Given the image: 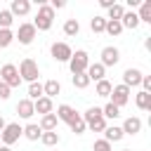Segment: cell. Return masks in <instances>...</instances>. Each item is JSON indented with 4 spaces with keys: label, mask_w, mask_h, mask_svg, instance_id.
<instances>
[{
    "label": "cell",
    "mask_w": 151,
    "mask_h": 151,
    "mask_svg": "<svg viewBox=\"0 0 151 151\" xmlns=\"http://www.w3.org/2000/svg\"><path fill=\"white\" fill-rule=\"evenodd\" d=\"M83 120H85V125H87V130H92V132H104L106 130V118L101 116V106H90L85 113H83Z\"/></svg>",
    "instance_id": "6da1fadb"
},
{
    "label": "cell",
    "mask_w": 151,
    "mask_h": 151,
    "mask_svg": "<svg viewBox=\"0 0 151 151\" xmlns=\"http://www.w3.org/2000/svg\"><path fill=\"white\" fill-rule=\"evenodd\" d=\"M31 24L35 26V31H50L52 24H54V9H52L47 2L38 5V14H35V19H33Z\"/></svg>",
    "instance_id": "7a4b0ae2"
},
{
    "label": "cell",
    "mask_w": 151,
    "mask_h": 151,
    "mask_svg": "<svg viewBox=\"0 0 151 151\" xmlns=\"http://www.w3.org/2000/svg\"><path fill=\"white\" fill-rule=\"evenodd\" d=\"M17 71H19V78L26 80V83H35L38 76H40V66H38V61L31 59V57L21 59V64L17 66Z\"/></svg>",
    "instance_id": "3957f363"
},
{
    "label": "cell",
    "mask_w": 151,
    "mask_h": 151,
    "mask_svg": "<svg viewBox=\"0 0 151 151\" xmlns=\"http://www.w3.org/2000/svg\"><path fill=\"white\" fill-rule=\"evenodd\" d=\"M87 66H90V54H87L85 50H76V52L71 54V59H68L71 76H73V73H85Z\"/></svg>",
    "instance_id": "277c9868"
},
{
    "label": "cell",
    "mask_w": 151,
    "mask_h": 151,
    "mask_svg": "<svg viewBox=\"0 0 151 151\" xmlns=\"http://www.w3.org/2000/svg\"><path fill=\"white\" fill-rule=\"evenodd\" d=\"M21 125L19 123H7L5 125V130L0 132V142H2V146H12V144H17L19 139H21Z\"/></svg>",
    "instance_id": "5b68a950"
},
{
    "label": "cell",
    "mask_w": 151,
    "mask_h": 151,
    "mask_svg": "<svg viewBox=\"0 0 151 151\" xmlns=\"http://www.w3.org/2000/svg\"><path fill=\"white\" fill-rule=\"evenodd\" d=\"M35 35H38L35 26L31 21H24V24H19V31L14 33V40H19V45H31L35 40Z\"/></svg>",
    "instance_id": "8992f818"
},
{
    "label": "cell",
    "mask_w": 151,
    "mask_h": 151,
    "mask_svg": "<svg viewBox=\"0 0 151 151\" xmlns=\"http://www.w3.org/2000/svg\"><path fill=\"white\" fill-rule=\"evenodd\" d=\"M50 54H52L54 61H59V64H68L73 50H71L68 42H52V45H50Z\"/></svg>",
    "instance_id": "52a82bcc"
},
{
    "label": "cell",
    "mask_w": 151,
    "mask_h": 151,
    "mask_svg": "<svg viewBox=\"0 0 151 151\" xmlns=\"http://www.w3.org/2000/svg\"><path fill=\"white\" fill-rule=\"evenodd\" d=\"M0 80L12 90V87H19L21 85V78H19V71H17V66L14 64H5L2 68H0Z\"/></svg>",
    "instance_id": "ba28073f"
},
{
    "label": "cell",
    "mask_w": 151,
    "mask_h": 151,
    "mask_svg": "<svg viewBox=\"0 0 151 151\" xmlns=\"http://www.w3.org/2000/svg\"><path fill=\"white\" fill-rule=\"evenodd\" d=\"M130 87H125L123 83L120 85H113V90H111V97H109V101L113 104V106H118V109H123L127 101H130Z\"/></svg>",
    "instance_id": "9c48e42d"
},
{
    "label": "cell",
    "mask_w": 151,
    "mask_h": 151,
    "mask_svg": "<svg viewBox=\"0 0 151 151\" xmlns=\"http://www.w3.org/2000/svg\"><path fill=\"white\" fill-rule=\"evenodd\" d=\"M101 59H99V64L104 66V68H109V66H116L118 61H120V50L118 47H113V45H106L104 50H101V54H99Z\"/></svg>",
    "instance_id": "30bf717a"
},
{
    "label": "cell",
    "mask_w": 151,
    "mask_h": 151,
    "mask_svg": "<svg viewBox=\"0 0 151 151\" xmlns=\"http://www.w3.org/2000/svg\"><path fill=\"white\" fill-rule=\"evenodd\" d=\"M142 76H144V73H142L139 68H132V66H130V68L123 71V85L132 90V87H137V85L142 83Z\"/></svg>",
    "instance_id": "8fae6325"
},
{
    "label": "cell",
    "mask_w": 151,
    "mask_h": 151,
    "mask_svg": "<svg viewBox=\"0 0 151 151\" xmlns=\"http://www.w3.org/2000/svg\"><path fill=\"white\" fill-rule=\"evenodd\" d=\"M17 116L19 118H24V120H31L33 116H35V109H33V101L31 99H19L17 101Z\"/></svg>",
    "instance_id": "7c38bea8"
},
{
    "label": "cell",
    "mask_w": 151,
    "mask_h": 151,
    "mask_svg": "<svg viewBox=\"0 0 151 151\" xmlns=\"http://www.w3.org/2000/svg\"><path fill=\"white\" fill-rule=\"evenodd\" d=\"M54 116H57V120H61V123H71V120L78 118L80 113H78L73 106H68V104H59L57 111H54Z\"/></svg>",
    "instance_id": "4fadbf2b"
},
{
    "label": "cell",
    "mask_w": 151,
    "mask_h": 151,
    "mask_svg": "<svg viewBox=\"0 0 151 151\" xmlns=\"http://www.w3.org/2000/svg\"><path fill=\"white\" fill-rule=\"evenodd\" d=\"M123 134H130V137H134V134H139L142 132V118H137V116H130V118H125L123 120Z\"/></svg>",
    "instance_id": "5bb4252c"
},
{
    "label": "cell",
    "mask_w": 151,
    "mask_h": 151,
    "mask_svg": "<svg viewBox=\"0 0 151 151\" xmlns=\"http://www.w3.org/2000/svg\"><path fill=\"white\" fill-rule=\"evenodd\" d=\"M85 73H87L90 83H92V80H94V83H99V80H104V78H106V68H104L99 61H94V64L90 61V66H87V71H85Z\"/></svg>",
    "instance_id": "9a60e30c"
},
{
    "label": "cell",
    "mask_w": 151,
    "mask_h": 151,
    "mask_svg": "<svg viewBox=\"0 0 151 151\" xmlns=\"http://www.w3.org/2000/svg\"><path fill=\"white\" fill-rule=\"evenodd\" d=\"M9 12H12V17H26L31 12V2L28 0H12L9 2Z\"/></svg>",
    "instance_id": "2e32d148"
},
{
    "label": "cell",
    "mask_w": 151,
    "mask_h": 151,
    "mask_svg": "<svg viewBox=\"0 0 151 151\" xmlns=\"http://www.w3.org/2000/svg\"><path fill=\"white\" fill-rule=\"evenodd\" d=\"M57 94H61V83L59 80H47V83H42V97H47V99H54Z\"/></svg>",
    "instance_id": "e0dca14e"
},
{
    "label": "cell",
    "mask_w": 151,
    "mask_h": 151,
    "mask_svg": "<svg viewBox=\"0 0 151 151\" xmlns=\"http://www.w3.org/2000/svg\"><path fill=\"white\" fill-rule=\"evenodd\" d=\"M125 134H123V127L120 125H106V130H104V139L109 142V144H116V142H120Z\"/></svg>",
    "instance_id": "ac0fdd59"
},
{
    "label": "cell",
    "mask_w": 151,
    "mask_h": 151,
    "mask_svg": "<svg viewBox=\"0 0 151 151\" xmlns=\"http://www.w3.org/2000/svg\"><path fill=\"white\" fill-rule=\"evenodd\" d=\"M120 26H123V31H125V28H130V31L139 28V19H137V12H132V9H125V14H123V19H120Z\"/></svg>",
    "instance_id": "d6986e66"
},
{
    "label": "cell",
    "mask_w": 151,
    "mask_h": 151,
    "mask_svg": "<svg viewBox=\"0 0 151 151\" xmlns=\"http://www.w3.org/2000/svg\"><path fill=\"white\" fill-rule=\"evenodd\" d=\"M33 109H35V113L45 116V113H52V111H54V101L47 99V97H40V99L33 101Z\"/></svg>",
    "instance_id": "ffe728a7"
},
{
    "label": "cell",
    "mask_w": 151,
    "mask_h": 151,
    "mask_svg": "<svg viewBox=\"0 0 151 151\" xmlns=\"http://www.w3.org/2000/svg\"><path fill=\"white\" fill-rule=\"evenodd\" d=\"M40 130L42 132H52V130H57V125H59V120H57V116H54V111L52 113H45V116H40Z\"/></svg>",
    "instance_id": "44dd1931"
},
{
    "label": "cell",
    "mask_w": 151,
    "mask_h": 151,
    "mask_svg": "<svg viewBox=\"0 0 151 151\" xmlns=\"http://www.w3.org/2000/svg\"><path fill=\"white\" fill-rule=\"evenodd\" d=\"M40 134H42V130H40L38 123H28V125H24V130H21V137H26L28 142H38Z\"/></svg>",
    "instance_id": "7402d4cb"
},
{
    "label": "cell",
    "mask_w": 151,
    "mask_h": 151,
    "mask_svg": "<svg viewBox=\"0 0 151 151\" xmlns=\"http://www.w3.org/2000/svg\"><path fill=\"white\" fill-rule=\"evenodd\" d=\"M134 104H137L139 111H149V109H151V92L139 90V92L134 94Z\"/></svg>",
    "instance_id": "603a6c76"
},
{
    "label": "cell",
    "mask_w": 151,
    "mask_h": 151,
    "mask_svg": "<svg viewBox=\"0 0 151 151\" xmlns=\"http://www.w3.org/2000/svg\"><path fill=\"white\" fill-rule=\"evenodd\" d=\"M137 19H139V24H151V0H142Z\"/></svg>",
    "instance_id": "cb8c5ba5"
},
{
    "label": "cell",
    "mask_w": 151,
    "mask_h": 151,
    "mask_svg": "<svg viewBox=\"0 0 151 151\" xmlns=\"http://www.w3.org/2000/svg\"><path fill=\"white\" fill-rule=\"evenodd\" d=\"M78 33H80V21H78V19H66V21H64V35L76 38Z\"/></svg>",
    "instance_id": "d4e9b609"
},
{
    "label": "cell",
    "mask_w": 151,
    "mask_h": 151,
    "mask_svg": "<svg viewBox=\"0 0 151 151\" xmlns=\"http://www.w3.org/2000/svg\"><path fill=\"white\" fill-rule=\"evenodd\" d=\"M111 90H113V85H111L106 78H104V80H99V83L94 85V94H97V97H104V99H109V97H111Z\"/></svg>",
    "instance_id": "484cf974"
},
{
    "label": "cell",
    "mask_w": 151,
    "mask_h": 151,
    "mask_svg": "<svg viewBox=\"0 0 151 151\" xmlns=\"http://www.w3.org/2000/svg\"><path fill=\"white\" fill-rule=\"evenodd\" d=\"M109 14H106V19L109 21H120L123 19V14H125V5H120V2H116L111 9H106Z\"/></svg>",
    "instance_id": "4316f807"
},
{
    "label": "cell",
    "mask_w": 151,
    "mask_h": 151,
    "mask_svg": "<svg viewBox=\"0 0 151 151\" xmlns=\"http://www.w3.org/2000/svg\"><path fill=\"white\" fill-rule=\"evenodd\" d=\"M90 28H92V33H104V28H106V17L94 14V17L90 19Z\"/></svg>",
    "instance_id": "83f0119b"
},
{
    "label": "cell",
    "mask_w": 151,
    "mask_h": 151,
    "mask_svg": "<svg viewBox=\"0 0 151 151\" xmlns=\"http://www.w3.org/2000/svg\"><path fill=\"white\" fill-rule=\"evenodd\" d=\"M26 94H28L26 99H31V101L40 99V97H42V83H38V80H35V83H28V90H26Z\"/></svg>",
    "instance_id": "f1b7e54d"
},
{
    "label": "cell",
    "mask_w": 151,
    "mask_h": 151,
    "mask_svg": "<svg viewBox=\"0 0 151 151\" xmlns=\"http://www.w3.org/2000/svg\"><path fill=\"white\" fill-rule=\"evenodd\" d=\"M101 116H104L106 120H116V118L120 116V109H118V106H113L111 101H106V104L101 106Z\"/></svg>",
    "instance_id": "f546056e"
},
{
    "label": "cell",
    "mask_w": 151,
    "mask_h": 151,
    "mask_svg": "<svg viewBox=\"0 0 151 151\" xmlns=\"http://www.w3.org/2000/svg\"><path fill=\"white\" fill-rule=\"evenodd\" d=\"M40 142H42L45 146H57V144L61 142V137H59L57 130H52V132H42V134H40Z\"/></svg>",
    "instance_id": "4dcf8cb0"
},
{
    "label": "cell",
    "mask_w": 151,
    "mask_h": 151,
    "mask_svg": "<svg viewBox=\"0 0 151 151\" xmlns=\"http://www.w3.org/2000/svg\"><path fill=\"white\" fill-rule=\"evenodd\" d=\"M14 42V31L12 28H0V50H7Z\"/></svg>",
    "instance_id": "1f68e13d"
},
{
    "label": "cell",
    "mask_w": 151,
    "mask_h": 151,
    "mask_svg": "<svg viewBox=\"0 0 151 151\" xmlns=\"http://www.w3.org/2000/svg\"><path fill=\"white\" fill-rule=\"evenodd\" d=\"M71 83H73L76 90H85L90 85V78H87V73H73L71 76Z\"/></svg>",
    "instance_id": "d6a6232c"
},
{
    "label": "cell",
    "mask_w": 151,
    "mask_h": 151,
    "mask_svg": "<svg viewBox=\"0 0 151 151\" xmlns=\"http://www.w3.org/2000/svg\"><path fill=\"white\" fill-rule=\"evenodd\" d=\"M68 127H71V132H73V134H85V130H87V125H85V120H83V116H78V118H73V120L68 123Z\"/></svg>",
    "instance_id": "836d02e7"
},
{
    "label": "cell",
    "mask_w": 151,
    "mask_h": 151,
    "mask_svg": "<svg viewBox=\"0 0 151 151\" xmlns=\"http://www.w3.org/2000/svg\"><path fill=\"white\" fill-rule=\"evenodd\" d=\"M104 33H109L111 38H118V35L123 33V26H120V21H109V19H106V28H104Z\"/></svg>",
    "instance_id": "e575fe53"
},
{
    "label": "cell",
    "mask_w": 151,
    "mask_h": 151,
    "mask_svg": "<svg viewBox=\"0 0 151 151\" xmlns=\"http://www.w3.org/2000/svg\"><path fill=\"white\" fill-rule=\"evenodd\" d=\"M14 24V17L9 9H0V28H9Z\"/></svg>",
    "instance_id": "d590c367"
},
{
    "label": "cell",
    "mask_w": 151,
    "mask_h": 151,
    "mask_svg": "<svg viewBox=\"0 0 151 151\" xmlns=\"http://www.w3.org/2000/svg\"><path fill=\"white\" fill-rule=\"evenodd\" d=\"M92 151H113V144H109L106 139H97L92 144Z\"/></svg>",
    "instance_id": "8d00e7d4"
},
{
    "label": "cell",
    "mask_w": 151,
    "mask_h": 151,
    "mask_svg": "<svg viewBox=\"0 0 151 151\" xmlns=\"http://www.w3.org/2000/svg\"><path fill=\"white\" fill-rule=\"evenodd\" d=\"M139 85H142L144 92H151V76H142V83Z\"/></svg>",
    "instance_id": "74e56055"
},
{
    "label": "cell",
    "mask_w": 151,
    "mask_h": 151,
    "mask_svg": "<svg viewBox=\"0 0 151 151\" xmlns=\"http://www.w3.org/2000/svg\"><path fill=\"white\" fill-rule=\"evenodd\" d=\"M9 94H12V90H9V87L0 80V99H9Z\"/></svg>",
    "instance_id": "f35d334b"
},
{
    "label": "cell",
    "mask_w": 151,
    "mask_h": 151,
    "mask_svg": "<svg viewBox=\"0 0 151 151\" xmlns=\"http://www.w3.org/2000/svg\"><path fill=\"white\" fill-rule=\"evenodd\" d=\"M116 2H118V0H99V7H101V9H111Z\"/></svg>",
    "instance_id": "ab89813d"
},
{
    "label": "cell",
    "mask_w": 151,
    "mask_h": 151,
    "mask_svg": "<svg viewBox=\"0 0 151 151\" xmlns=\"http://www.w3.org/2000/svg\"><path fill=\"white\" fill-rule=\"evenodd\" d=\"M64 5H66V2H64V0H52V2H50V7H52V9H54V12H57V9H61V7H64Z\"/></svg>",
    "instance_id": "60d3db41"
},
{
    "label": "cell",
    "mask_w": 151,
    "mask_h": 151,
    "mask_svg": "<svg viewBox=\"0 0 151 151\" xmlns=\"http://www.w3.org/2000/svg\"><path fill=\"white\" fill-rule=\"evenodd\" d=\"M5 125H7V120H5V118H2V113H0V132L5 130Z\"/></svg>",
    "instance_id": "b9f144b4"
},
{
    "label": "cell",
    "mask_w": 151,
    "mask_h": 151,
    "mask_svg": "<svg viewBox=\"0 0 151 151\" xmlns=\"http://www.w3.org/2000/svg\"><path fill=\"white\" fill-rule=\"evenodd\" d=\"M0 151H12V149L9 146H0Z\"/></svg>",
    "instance_id": "7bdbcfd3"
},
{
    "label": "cell",
    "mask_w": 151,
    "mask_h": 151,
    "mask_svg": "<svg viewBox=\"0 0 151 151\" xmlns=\"http://www.w3.org/2000/svg\"><path fill=\"white\" fill-rule=\"evenodd\" d=\"M120 151H132V149H120Z\"/></svg>",
    "instance_id": "ee69618b"
},
{
    "label": "cell",
    "mask_w": 151,
    "mask_h": 151,
    "mask_svg": "<svg viewBox=\"0 0 151 151\" xmlns=\"http://www.w3.org/2000/svg\"><path fill=\"white\" fill-rule=\"evenodd\" d=\"M0 146H2V142H0Z\"/></svg>",
    "instance_id": "f6af8a7d"
}]
</instances>
